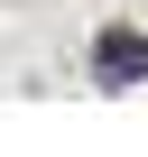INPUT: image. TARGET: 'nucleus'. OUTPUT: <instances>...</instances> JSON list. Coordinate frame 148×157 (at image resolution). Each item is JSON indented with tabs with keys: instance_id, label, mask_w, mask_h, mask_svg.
Wrapping results in <instances>:
<instances>
[{
	"instance_id": "f257e3e1",
	"label": "nucleus",
	"mask_w": 148,
	"mask_h": 157,
	"mask_svg": "<svg viewBox=\"0 0 148 157\" xmlns=\"http://www.w3.org/2000/svg\"><path fill=\"white\" fill-rule=\"evenodd\" d=\"M93 65H102V83H148V37L139 28H102L93 37Z\"/></svg>"
}]
</instances>
